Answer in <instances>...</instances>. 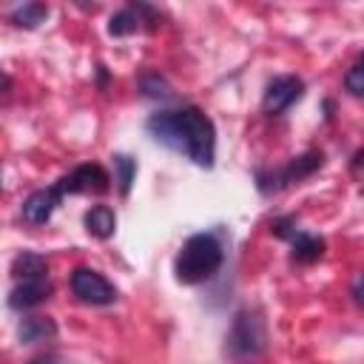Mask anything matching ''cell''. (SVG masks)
<instances>
[{
  "label": "cell",
  "mask_w": 364,
  "mask_h": 364,
  "mask_svg": "<svg viewBox=\"0 0 364 364\" xmlns=\"http://www.w3.org/2000/svg\"><path fill=\"white\" fill-rule=\"evenodd\" d=\"M145 134L196 168L210 171L216 165V125L199 105L154 111L145 119Z\"/></svg>",
  "instance_id": "obj_1"
},
{
  "label": "cell",
  "mask_w": 364,
  "mask_h": 364,
  "mask_svg": "<svg viewBox=\"0 0 364 364\" xmlns=\"http://www.w3.org/2000/svg\"><path fill=\"white\" fill-rule=\"evenodd\" d=\"M225 264V245L213 230H199L191 233L182 247L173 256V279L179 284H202L219 273Z\"/></svg>",
  "instance_id": "obj_2"
},
{
  "label": "cell",
  "mask_w": 364,
  "mask_h": 364,
  "mask_svg": "<svg viewBox=\"0 0 364 364\" xmlns=\"http://www.w3.org/2000/svg\"><path fill=\"white\" fill-rule=\"evenodd\" d=\"M270 344L267 318L259 307H239L225 333V353L236 361L259 358Z\"/></svg>",
  "instance_id": "obj_3"
},
{
  "label": "cell",
  "mask_w": 364,
  "mask_h": 364,
  "mask_svg": "<svg viewBox=\"0 0 364 364\" xmlns=\"http://www.w3.org/2000/svg\"><path fill=\"white\" fill-rule=\"evenodd\" d=\"M324 162H327V156H324L321 148H307V151H301L299 156L287 159V162H284L282 168H276V171L256 168V171H253L256 191H259L262 196H276V193H282V191H287V188H293V185H301V182L310 179L313 173H318V171L324 168Z\"/></svg>",
  "instance_id": "obj_4"
},
{
  "label": "cell",
  "mask_w": 364,
  "mask_h": 364,
  "mask_svg": "<svg viewBox=\"0 0 364 364\" xmlns=\"http://www.w3.org/2000/svg\"><path fill=\"white\" fill-rule=\"evenodd\" d=\"M68 287H71L74 299L80 304H88V307H111L119 299V290L114 287V282H108L100 270L85 267V264L71 270Z\"/></svg>",
  "instance_id": "obj_5"
},
{
  "label": "cell",
  "mask_w": 364,
  "mask_h": 364,
  "mask_svg": "<svg viewBox=\"0 0 364 364\" xmlns=\"http://www.w3.org/2000/svg\"><path fill=\"white\" fill-rule=\"evenodd\" d=\"M162 26V11L151 3H142V0H134L122 9H117L111 17H108V37H131L136 31H156Z\"/></svg>",
  "instance_id": "obj_6"
},
{
  "label": "cell",
  "mask_w": 364,
  "mask_h": 364,
  "mask_svg": "<svg viewBox=\"0 0 364 364\" xmlns=\"http://www.w3.org/2000/svg\"><path fill=\"white\" fill-rule=\"evenodd\" d=\"M54 188H57V193L65 199V196H80V193H85V196H102V193H108L111 191V176H108V171L102 168V165H97V162H82V165H74L68 173H63L57 182H54Z\"/></svg>",
  "instance_id": "obj_7"
},
{
  "label": "cell",
  "mask_w": 364,
  "mask_h": 364,
  "mask_svg": "<svg viewBox=\"0 0 364 364\" xmlns=\"http://www.w3.org/2000/svg\"><path fill=\"white\" fill-rule=\"evenodd\" d=\"M304 80L296 74H276L262 94V114L267 117H282L287 114L301 97H304Z\"/></svg>",
  "instance_id": "obj_8"
},
{
  "label": "cell",
  "mask_w": 364,
  "mask_h": 364,
  "mask_svg": "<svg viewBox=\"0 0 364 364\" xmlns=\"http://www.w3.org/2000/svg\"><path fill=\"white\" fill-rule=\"evenodd\" d=\"M54 296V284L46 276H31V279H17L14 287L9 290V307L17 310V313H26V310H34L40 304H46L48 299Z\"/></svg>",
  "instance_id": "obj_9"
},
{
  "label": "cell",
  "mask_w": 364,
  "mask_h": 364,
  "mask_svg": "<svg viewBox=\"0 0 364 364\" xmlns=\"http://www.w3.org/2000/svg\"><path fill=\"white\" fill-rule=\"evenodd\" d=\"M60 205H63V196L57 193L54 185L37 188V191H31V193L23 199L20 216H23L26 225H46V222L54 216V210H57Z\"/></svg>",
  "instance_id": "obj_10"
},
{
  "label": "cell",
  "mask_w": 364,
  "mask_h": 364,
  "mask_svg": "<svg viewBox=\"0 0 364 364\" xmlns=\"http://www.w3.org/2000/svg\"><path fill=\"white\" fill-rule=\"evenodd\" d=\"M57 333H60V327L51 316H23L17 324L20 344H46V341H54Z\"/></svg>",
  "instance_id": "obj_11"
},
{
  "label": "cell",
  "mask_w": 364,
  "mask_h": 364,
  "mask_svg": "<svg viewBox=\"0 0 364 364\" xmlns=\"http://www.w3.org/2000/svg\"><path fill=\"white\" fill-rule=\"evenodd\" d=\"M290 262H296V264H313V262H318L321 256H324V250H327V242L321 239V236H316V233H307V230H296L290 239Z\"/></svg>",
  "instance_id": "obj_12"
},
{
  "label": "cell",
  "mask_w": 364,
  "mask_h": 364,
  "mask_svg": "<svg viewBox=\"0 0 364 364\" xmlns=\"http://www.w3.org/2000/svg\"><path fill=\"white\" fill-rule=\"evenodd\" d=\"M82 228L88 236L105 242L117 233V213L111 205H91L85 213H82Z\"/></svg>",
  "instance_id": "obj_13"
},
{
  "label": "cell",
  "mask_w": 364,
  "mask_h": 364,
  "mask_svg": "<svg viewBox=\"0 0 364 364\" xmlns=\"http://www.w3.org/2000/svg\"><path fill=\"white\" fill-rule=\"evenodd\" d=\"M136 91H139V97L154 100V102H171V100L176 97L173 85H171L168 77L159 74V71H142L139 80H136Z\"/></svg>",
  "instance_id": "obj_14"
},
{
  "label": "cell",
  "mask_w": 364,
  "mask_h": 364,
  "mask_svg": "<svg viewBox=\"0 0 364 364\" xmlns=\"http://www.w3.org/2000/svg\"><path fill=\"white\" fill-rule=\"evenodd\" d=\"M48 14H51V9H48L46 3L31 0V3H20L17 9H11V11H9V23H11L14 28L34 31V28H40V26L48 20Z\"/></svg>",
  "instance_id": "obj_15"
},
{
  "label": "cell",
  "mask_w": 364,
  "mask_h": 364,
  "mask_svg": "<svg viewBox=\"0 0 364 364\" xmlns=\"http://www.w3.org/2000/svg\"><path fill=\"white\" fill-rule=\"evenodd\" d=\"M9 273H11L14 282H17V279H31V276H46V273H48V262H46V256H40V253H34V250H20V253L11 259Z\"/></svg>",
  "instance_id": "obj_16"
},
{
  "label": "cell",
  "mask_w": 364,
  "mask_h": 364,
  "mask_svg": "<svg viewBox=\"0 0 364 364\" xmlns=\"http://www.w3.org/2000/svg\"><path fill=\"white\" fill-rule=\"evenodd\" d=\"M111 165H114V182H117L119 196H128V193H131V188H134L136 171H139L136 159H134L131 154L117 151V154H111Z\"/></svg>",
  "instance_id": "obj_17"
},
{
  "label": "cell",
  "mask_w": 364,
  "mask_h": 364,
  "mask_svg": "<svg viewBox=\"0 0 364 364\" xmlns=\"http://www.w3.org/2000/svg\"><path fill=\"white\" fill-rule=\"evenodd\" d=\"M341 85H344V91H347L350 97H361V94H364V60H361V57H355V60L350 63V68H347L344 77H341Z\"/></svg>",
  "instance_id": "obj_18"
},
{
  "label": "cell",
  "mask_w": 364,
  "mask_h": 364,
  "mask_svg": "<svg viewBox=\"0 0 364 364\" xmlns=\"http://www.w3.org/2000/svg\"><path fill=\"white\" fill-rule=\"evenodd\" d=\"M299 230V216L296 213H284V216H276L273 222H270V233L276 236V239H290L293 233Z\"/></svg>",
  "instance_id": "obj_19"
},
{
  "label": "cell",
  "mask_w": 364,
  "mask_h": 364,
  "mask_svg": "<svg viewBox=\"0 0 364 364\" xmlns=\"http://www.w3.org/2000/svg\"><path fill=\"white\" fill-rule=\"evenodd\" d=\"M28 364H63V358H60V355H54V353H46V355H37V358H31Z\"/></svg>",
  "instance_id": "obj_20"
},
{
  "label": "cell",
  "mask_w": 364,
  "mask_h": 364,
  "mask_svg": "<svg viewBox=\"0 0 364 364\" xmlns=\"http://www.w3.org/2000/svg\"><path fill=\"white\" fill-rule=\"evenodd\" d=\"M97 85H100V91H105V88H108V68H105L102 63L97 65Z\"/></svg>",
  "instance_id": "obj_21"
},
{
  "label": "cell",
  "mask_w": 364,
  "mask_h": 364,
  "mask_svg": "<svg viewBox=\"0 0 364 364\" xmlns=\"http://www.w3.org/2000/svg\"><path fill=\"white\" fill-rule=\"evenodd\" d=\"M11 85H14V80L0 68V94H9V91H11Z\"/></svg>",
  "instance_id": "obj_22"
},
{
  "label": "cell",
  "mask_w": 364,
  "mask_h": 364,
  "mask_svg": "<svg viewBox=\"0 0 364 364\" xmlns=\"http://www.w3.org/2000/svg\"><path fill=\"white\" fill-rule=\"evenodd\" d=\"M353 301L355 304H361V273L355 276V282H353Z\"/></svg>",
  "instance_id": "obj_23"
},
{
  "label": "cell",
  "mask_w": 364,
  "mask_h": 364,
  "mask_svg": "<svg viewBox=\"0 0 364 364\" xmlns=\"http://www.w3.org/2000/svg\"><path fill=\"white\" fill-rule=\"evenodd\" d=\"M361 156H364V151L358 148V151L353 154V159H350V168H353V173H358V165H361Z\"/></svg>",
  "instance_id": "obj_24"
},
{
  "label": "cell",
  "mask_w": 364,
  "mask_h": 364,
  "mask_svg": "<svg viewBox=\"0 0 364 364\" xmlns=\"http://www.w3.org/2000/svg\"><path fill=\"white\" fill-rule=\"evenodd\" d=\"M324 111H327V114H324V119H333V117H336V114H333V111H336L333 100H324Z\"/></svg>",
  "instance_id": "obj_25"
},
{
  "label": "cell",
  "mask_w": 364,
  "mask_h": 364,
  "mask_svg": "<svg viewBox=\"0 0 364 364\" xmlns=\"http://www.w3.org/2000/svg\"><path fill=\"white\" fill-rule=\"evenodd\" d=\"M0 191H3V182H0Z\"/></svg>",
  "instance_id": "obj_26"
}]
</instances>
